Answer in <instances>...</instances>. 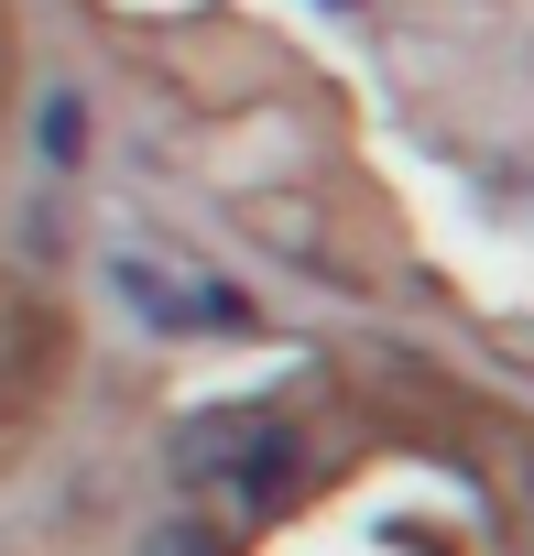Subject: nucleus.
<instances>
[{"instance_id":"2","label":"nucleus","mask_w":534,"mask_h":556,"mask_svg":"<svg viewBox=\"0 0 534 556\" xmlns=\"http://www.w3.org/2000/svg\"><path fill=\"white\" fill-rule=\"evenodd\" d=\"M142 556H218V545H207V523H164Z\"/></svg>"},{"instance_id":"1","label":"nucleus","mask_w":534,"mask_h":556,"mask_svg":"<svg viewBox=\"0 0 534 556\" xmlns=\"http://www.w3.org/2000/svg\"><path fill=\"white\" fill-rule=\"evenodd\" d=\"M186 480L240 491V502H274L295 480V426L284 415H207V426H186Z\"/></svg>"}]
</instances>
